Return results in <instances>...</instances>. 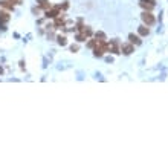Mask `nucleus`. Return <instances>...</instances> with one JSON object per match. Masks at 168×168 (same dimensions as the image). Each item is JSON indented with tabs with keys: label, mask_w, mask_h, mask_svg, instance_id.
Returning a JSON list of instances; mask_svg holds the SVG:
<instances>
[{
	"label": "nucleus",
	"mask_w": 168,
	"mask_h": 168,
	"mask_svg": "<svg viewBox=\"0 0 168 168\" xmlns=\"http://www.w3.org/2000/svg\"><path fill=\"white\" fill-rule=\"evenodd\" d=\"M95 38H97V41H98V43H106V40H107V38H106V34H104V32H101V31L95 34Z\"/></svg>",
	"instance_id": "obj_9"
},
{
	"label": "nucleus",
	"mask_w": 168,
	"mask_h": 168,
	"mask_svg": "<svg viewBox=\"0 0 168 168\" xmlns=\"http://www.w3.org/2000/svg\"><path fill=\"white\" fill-rule=\"evenodd\" d=\"M138 32H139V35H141V37H147V35L150 34V29H148V26H147V25H142V26H139Z\"/></svg>",
	"instance_id": "obj_7"
},
{
	"label": "nucleus",
	"mask_w": 168,
	"mask_h": 168,
	"mask_svg": "<svg viewBox=\"0 0 168 168\" xmlns=\"http://www.w3.org/2000/svg\"><path fill=\"white\" fill-rule=\"evenodd\" d=\"M128 41H130L132 44H141V43H142L141 37H139V35H135V34H130V35H128Z\"/></svg>",
	"instance_id": "obj_8"
},
{
	"label": "nucleus",
	"mask_w": 168,
	"mask_h": 168,
	"mask_svg": "<svg viewBox=\"0 0 168 168\" xmlns=\"http://www.w3.org/2000/svg\"><path fill=\"white\" fill-rule=\"evenodd\" d=\"M139 5L141 8H144L145 11H153L154 9V0H139Z\"/></svg>",
	"instance_id": "obj_3"
},
{
	"label": "nucleus",
	"mask_w": 168,
	"mask_h": 168,
	"mask_svg": "<svg viewBox=\"0 0 168 168\" xmlns=\"http://www.w3.org/2000/svg\"><path fill=\"white\" fill-rule=\"evenodd\" d=\"M14 2L12 0H0V8H3L6 11H12L14 9Z\"/></svg>",
	"instance_id": "obj_4"
},
{
	"label": "nucleus",
	"mask_w": 168,
	"mask_h": 168,
	"mask_svg": "<svg viewBox=\"0 0 168 168\" xmlns=\"http://www.w3.org/2000/svg\"><path fill=\"white\" fill-rule=\"evenodd\" d=\"M0 21H2V23L9 21V15H8V12H5V11H0Z\"/></svg>",
	"instance_id": "obj_10"
},
{
	"label": "nucleus",
	"mask_w": 168,
	"mask_h": 168,
	"mask_svg": "<svg viewBox=\"0 0 168 168\" xmlns=\"http://www.w3.org/2000/svg\"><path fill=\"white\" fill-rule=\"evenodd\" d=\"M38 8H40V9H44V11H47L49 8H52V5H51V2H49V0H38Z\"/></svg>",
	"instance_id": "obj_6"
},
{
	"label": "nucleus",
	"mask_w": 168,
	"mask_h": 168,
	"mask_svg": "<svg viewBox=\"0 0 168 168\" xmlns=\"http://www.w3.org/2000/svg\"><path fill=\"white\" fill-rule=\"evenodd\" d=\"M81 32H83V34H84V35H86V37H87V38H89V37H90V35H92V29H90V28H89V26H84V29H83V31H81Z\"/></svg>",
	"instance_id": "obj_13"
},
{
	"label": "nucleus",
	"mask_w": 168,
	"mask_h": 168,
	"mask_svg": "<svg viewBox=\"0 0 168 168\" xmlns=\"http://www.w3.org/2000/svg\"><path fill=\"white\" fill-rule=\"evenodd\" d=\"M60 14V8L55 6V8H49L46 11V18H55L57 15Z\"/></svg>",
	"instance_id": "obj_5"
},
{
	"label": "nucleus",
	"mask_w": 168,
	"mask_h": 168,
	"mask_svg": "<svg viewBox=\"0 0 168 168\" xmlns=\"http://www.w3.org/2000/svg\"><path fill=\"white\" fill-rule=\"evenodd\" d=\"M2 74H3V69H2V67H0V75H2Z\"/></svg>",
	"instance_id": "obj_19"
},
{
	"label": "nucleus",
	"mask_w": 168,
	"mask_h": 168,
	"mask_svg": "<svg viewBox=\"0 0 168 168\" xmlns=\"http://www.w3.org/2000/svg\"><path fill=\"white\" fill-rule=\"evenodd\" d=\"M141 18H142V21H144V25H147V26H153L154 23H156V18H154V15L151 14V11H144V12L141 14Z\"/></svg>",
	"instance_id": "obj_1"
},
{
	"label": "nucleus",
	"mask_w": 168,
	"mask_h": 168,
	"mask_svg": "<svg viewBox=\"0 0 168 168\" xmlns=\"http://www.w3.org/2000/svg\"><path fill=\"white\" fill-rule=\"evenodd\" d=\"M119 51H121L124 55H130L132 52H135V46L132 43H122L121 47H119Z\"/></svg>",
	"instance_id": "obj_2"
},
{
	"label": "nucleus",
	"mask_w": 168,
	"mask_h": 168,
	"mask_svg": "<svg viewBox=\"0 0 168 168\" xmlns=\"http://www.w3.org/2000/svg\"><path fill=\"white\" fill-rule=\"evenodd\" d=\"M83 29H84V25H83V21L80 20V21H78V25H77V31H80V32H81Z\"/></svg>",
	"instance_id": "obj_17"
},
{
	"label": "nucleus",
	"mask_w": 168,
	"mask_h": 168,
	"mask_svg": "<svg viewBox=\"0 0 168 168\" xmlns=\"http://www.w3.org/2000/svg\"><path fill=\"white\" fill-rule=\"evenodd\" d=\"M58 44L66 46V44H67V38H66L64 35H58Z\"/></svg>",
	"instance_id": "obj_12"
},
{
	"label": "nucleus",
	"mask_w": 168,
	"mask_h": 168,
	"mask_svg": "<svg viewBox=\"0 0 168 168\" xmlns=\"http://www.w3.org/2000/svg\"><path fill=\"white\" fill-rule=\"evenodd\" d=\"M87 40V37L83 34V32H80V34H77V41H86Z\"/></svg>",
	"instance_id": "obj_14"
},
{
	"label": "nucleus",
	"mask_w": 168,
	"mask_h": 168,
	"mask_svg": "<svg viewBox=\"0 0 168 168\" xmlns=\"http://www.w3.org/2000/svg\"><path fill=\"white\" fill-rule=\"evenodd\" d=\"M58 8H60V11H66L69 8V2H64L63 5H58Z\"/></svg>",
	"instance_id": "obj_16"
},
{
	"label": "nucleus",
	"mask_w": 168,
	"mask_h": 168,
	"mask_svg": "<svg viewBox=\"0 0 168 168\" xmlns=\"http://www.w3.org/2000/svg\"><path fill=\"white\" fill-rule=\"evenodd\" d=\"M97 44H98V41H97V40H90V41L87 43V46L90 47V49H93V47L97 46Z\"/></svg>",
	"instance_id": "obj_15"
},
{
	"label": "nucleus",
	"mask_w": 168,
	"mask_h": 168,
	"mask_svg": "<svg viewBox=\"0 0 168 168\" xmlns=\"http://www.w3.org/2000/svg\"><path fill=\"white\" fill-rule=\"evenodd\" d=\"M63 23H64V15L58 14V15L55 17V26H60V25H63Z\"/></svg>",
	"instance_id": "obj_11"
},
{
	"label": "nucleus",
	"mask_w": 168,
	"mask_h": 168,
	"mask_svg": "<svg viewBox=\"0 0 168 168\" xmlns=\"http://www.w3.org/2000/svg\"><path fill=\"white\" fill-rule=\"evenodd\" d=\"M70 51H72V52H77V51H78V44H72V46H70Z\"/></svg>",
	"instance_id": "obj_18"
}]
</instances>
